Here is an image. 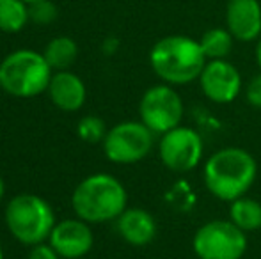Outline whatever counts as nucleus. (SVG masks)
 Segmentation results:
<instances>
[{
	"mask_svg": "<svg viewBox=\"0 0 261 259\" xmlns=\"http://www.w3.org/2000/svg\"><path fill=\"white\" fill-rule=\"evenodd\" d=\"M258 176L254 156L242 148H222L206 160L203 169L204 187L213 197L231 200L247 194Z\"/></svg>",
	"mask_w": 261,
	"mask_h": 259,
	"instance_id": "1",
	"label": "nucleus"
},
{
	"mask_svg": "<svg viewBox=\"0 0 261 259\" xmlns=\"http://www.w3.org/2000/svg\"><path fill=\"white\" fill-rule=\"evenodd\" d=\"M206 63L199 39L181 34L158 39L149 52L153 73L169 85H187L199 80Z\"/></svg>",
	"mask_w": 261,
	"mask_h": 259,
	"instance_id": "2",
	"label": "nucleus"
},
{
	"mask_svg": "<svg viewBox=\"0 0 261 259\" xmlns=\"http://www.w3.org/2000/svg\"><path fill=\"white\" fill-rule=\"evenodd\" d=\"M128 194L117 178L107 172L91 174L73 190L71 204L79 218L87 224L117 220L126 210Z\"/></svg>",
	"mask_w": 261,
	"mask_h": 259,
	"instance_id": "3",
	"label": "nucleus"
},
{
	"mask_svg": "<svg viewBox=\"0 0 261 259\" xmlns=\"http://www.w3.org/2000/svg\"><path fill=\"white\" fill-rule=\"evenodd\" d=\"M54 69L45 55L21 48L6 55L0 63V89L14 98H34L46 93Z\"/></svg>",
	"mask_w": 261,
	"mask_h": 259,
	"instance_id": "4",
	"label": "nucleus"
},
{
	"mask_svg": "<svg viewBox=\"0 0 261 259\" xmlns=\"http://www.w3.org/2000/svg\"><path fill=\"white\" fill-rule=\"evenodd\" d=\"M9 233L23 245H38L48 240L55 222V213L48 200L34 194L14 195L4 211Z\"/></svg>",
	"mask_w": 261,
	"mask_h": 259,
	"instance_id": "5",
	"label": "nucleus"
},
{
	"mask_svg": "<svg viewBox=\"0 0 261 259\" xmlns=\"http://www.w3.org/2000/svg\"><path fill=\"white\" fill-rule=\"evenodd\" d=\"M192 247L199 259H242L247 252V233L231 220H212L196 231Z\"/></svg>",
	"mask_w": 261,
	"mask_h": 259,
	"instance_id": "6",
	"label": "nucleus"
},
{
	"mask_svg": "<svg viewBox=\"0 0 261 259\" xmlns=\"http://www.w3.org/2000/svg\"><path fill=\"white\" fill-rule=\"evenodd\" d=\"M155 144V133L142 121H124L107 131L103 153L114 163L130 165L144 160Z\"/></svg>",
	"mask_w": 261,
	"mask_h": 259,
	"instance_id": "7",
	"label": "nucleus"
},
{
	"mask_svg": "<svg viewBox=\"0 0 261 259\" xmlns=\"http://www.w3.org/2000/svg\"><path fill=\"white\" fill-rule=\"evenodd\" d=\"M141 121L155 135H164L181 125L183 100L169 83L153 85L142 94L139 103Z\"/></svg>",
	"mask_w": 261,
	"mask_h": 259,
	"instance_id": "8",
	"label": "nucleus"
},
{
	"mask_svg": "<svg viewBox=\"0 0 261 259\" xmlns=\"http://www.w3.org/2000/svg\"><path fill=\"white\" fill-rule=\"evenodd\" d=\"M203 137L190 126H176L160 137L158 155L172 172H189L203 160Z\"/></svg>",
	"mask_w": 261,
	"mask_h": 259,
	"instance_id": "9",
	"label": "nucleus"
},
{
	"mask_svg": "<svg viewBox=\"0 0 261 259\" xmlns=\"http://www.w3.org/2000/svg\"><path fill=\"white\" fill-rule=\"evenodd\" d=\"M199 85L210 101L226 105L234 101L242 93L244 80L234 64L227 59L208 61L199 76Z\"/></svg>",
	"mask_w": 261,
	"mask_h": 259,
	"instance_id": "10",
	"label": "nucleus"
},
{
	"mask_svg": "<svg viewBox=\"0 0 261 259\" xmlns=\"http://www.w3.org/2000/svg\"><path fill=\"white\" fill-rule=\"evenodd\" d=\"M48 243L64 259L84 257L94 245V236L89 224L82 218H66L54 225Z\"/></svg>",
	"mask_w": 261,
	"mask_h": 259,
	"instance_id": "11",
	"label": "nucleus"
},
{
	"mask_svg": "<svg viewBox=\"0 0 261 259\" xmlns=\"http://www.w3.org/2000/svg\"><path fill=\"white\" fill-rule=\"evenodd\" d=\"M226 28L237 41H258L261 38L259 0H229L226 6Z\"/></svg>",
	"mask_w": 261,
	"mask_h": 259,
	"instance_id": "12",
	"label": "nucleus"
},
{
	"mask_svg": "<svg viewBox=\"0 0 261 259\" xmlns=\"http://www.w3.org/2000/svg\"><path fill=\"white\" fill-rule=\"evenodd\" d=\"M46 93H48L55 107L64 112L80 110L87 98L86 83L82 82L79 75L68 71V69L54 73Z\"/></svg>",
	"mask_w": 261,
	"mask_h": 259,
	"instance_id": "13",
	"label": "nucleus"
},
{
	"mask_svg": "<svg viewBox=\"0 0 261 259\" xmlns=\"http://www.w3.org/2000/svg\"><path fill=\"white\" fill-rule=\"evenodd\" d=\"M116 227L119 236L134 247H144L156 236V220L142 208H126L117 217Z\"/></svg>",
	"mask_w": 261,
	"mask_h": 259,
	"instance_id": "14",
	"label": "nucleus"
},
{
	"mask_svg": "<svg viewBox=\"0 0 261 259\" xmlns=\"http://www.w3.org/2000/svg\"><path fill=\"white\" fill-rule=\"evenodd\" d=\"M229 220L244 233L258 231L261 229V203L247 195L231 200Z\"/></svg>",
	"mask_w": 261,
	"mask_h": 259,
	"instance_id": "15",
	"label": "nucleus"
},
{
	"mask_svg": "<svg viewBox=\"0 0 261 259\" xmlns=\"http://www.w3.org/2000/svg\"><path fill=\"white\" fill-rule=\"evenodd\" d=\"M43 55H45L46 63L50 64L52 69L64 71L69 66L75 64L76 57H79V45L68 36H59V38H54L52 41H48Z\"/></svg>",
	"mask_w": 261,
	"mask_h": 259,
	"instance_id": "16",
	"label": "nucleus"
},
{
	"mask_svg": "<svg viewBox=\"0 0 261 259\" xmlns=\"http://www.w3.org/2000/svg\"><path fill=\"white\" fill-rule=\"evenodd\" d=\"M237 39L231 36V32L226 27H213L208 28L199 39V45L203 48V53L208 61L215 59H227V55L233 50V43Z\"/></svg>",
	"mask_w": 261,
	"mask_h": 259,
	"instance_id": "17",
	"label": "nucleus"
},
{
	"mask_svg": "<svg viewBox=\"0 0 261 259\" xmlns=\"http://www.w3.org/2000/svg\"><path fill=\"white\" fill-rule=\"evenodd\" d=\"M29 21V4L23 0H0V31L16 34Z\"/></svg>",
	"mask_w": 261,
	"mask_h": 259,
	"instance_id": "18",
	"label": "nucleus"
},
{
	"mask_svg": "<svg viewBox=\"0 0 261 259\" xmlns=\"http://www.w3.org/2000/svg\"><path fill=\"white\" fill-rule=\"evenodd\" d=\"M107 126L103 119L98 116H86L79 121L76 125V135L87 144H96V142H103L107 135Z\"/></svg>",
	"mask_w": 261,
	"mask_h": 259,
	"instance_id": "19",
	"label": "nucleus"
},
{
	"mask_svg": "<svg viewBox=\"0 0 261 259\" xmlns=\"http://www.w3.org/2000/svg\"><path fill=\"white\" fill-rule=\"evenodd\" d=\"M29 20L36 25H50L57 20V6L52 0H39L29 6Z\"/></svg>",
	"mask_w": 261,
	"mask_h": 259,
	"instance_id": "20",
	"label": "nucleus"
},
{
	"mask_svg": "<svg viewBox=\"0 0 261 259\" xmlns=\"http://www.w3.org/2000/svg\"><path fill=\"white\" fill-rule=\"evenodd\" d=\"M245 96H247V101L252 107L261 110V71H259V75L251 78V82L247 83V87H245Z\"/></svg>",
	"mask_w": 261,
	"mask_h": 259,
	"instance_id": "21",
	"label": "nucleus"
},
{
	"mask_svg": "<svg viewBox=\"0 0 261 259\" xmlns=\"http://www.w3.org/2000/svg\"><path fill=\"white\" fill-rule=\"evenodd\" d=\"M29 259H61V256L55 252L50 243L48 245H46V243H38V245H34L31 249Z\"/></svg>",
	"mask_w": 261,
	"mask_h": 259,
	"instance_id": "22",
	"label": "nucleus"
},
{
	"mask_svg": "<svg viewBox=\"0 0 261 259\" xmlns=\"http://www.w3.org/2000/svg\"><path fill=\"white\" fill-rule=\"evenodd\" d=\"M117 50H119V39H117L116 36H109V38H105L103 45H101V52H103L105 55H114Z\"/></svg>",
	"mask_w": 261,
	"mask_h": 259,
	"instance_id": "23",
	"label": "nucleus"
},
{
	"mask_svg": "<svg viewBox=\"0 0 261 259\" xmlns=\"http://www.w3.org/2000/svg\"><path fill=\"white\" fill-rule=\"evenodd\" d=\"M256 63H258V68L261 71V38L258 39V43H256Z\"/></svg>",
	"mask_w": 261,
	"mask_h": 259,
	"instance_id": "24",
	"label": "nucleus"
},
{
	"mask_svg": "<svg viewBox=\"0 0 261 259\" xmlns=\"http://www.w3.org/2000/svg\"><path fill=\"white\" fill-rule=\"evenodd\" d=\"M4 194H6V185H4V180L0 178V200H2Z\"/></svg>",
	"mask_w": 261,
	"mask_h": 259,
	"instance_id": "25",
	"label": "nucleus"
},
{
	"mask_svg": "<svg viewBox=\"0 0 261 259\" xmlns=\"http://www.w3.org/2000/svg\"><path fill=\"white\" fill-rule=\"evenodd\" d=\"M25 4H29V6H31V4H34V2H39V0H23Z\"/></svg>",
	"mask_w": 261,
	"mask_h": 259,
	"instance_id": "26",
	"label": "nucleus"
},
{
	"mask_svg": "<svg viewBox=\"0 0 261 259\" xmlns=\"http://www.w3.org/2000/svg\"><path fill=\"white\" fill-rule=\"evenodd\" d=\"M0 259H6V257H4V250H2V245H0Z\"/></svg>",
	"mask_w": 261,
	"mask_h": 259,
	"instance_id": "27",
	"label": "nucleus"
}]
</instances>
